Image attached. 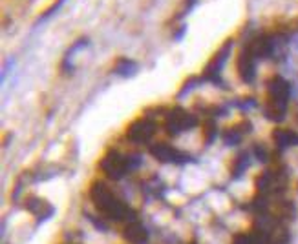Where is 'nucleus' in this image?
Instances as JSON below:
<instances>
[{
  "label": "nucleus",
  "instance_id": "1",
  "mask_svg": "<svg viewBox=\"0 0 298 244\" xmlns=\"http://www.w3.org/2000/svg\"><path fill=\"white\" fill-rule=\"evenodd\" d=\"M90 199L93 200V204L97 206L99 211L107 215L108 219H114V220H134L136 213H134V209L128 208L125 202L117 199L116 195L112 193L108 186L101 180H97L93 182L90 188Z\"/></svg>",
  "mask_w": 298,
  "mask_h": 244
},
{
  "label": "nucleus",
  "instance_id": "2",
  "mask_svg": "<svg viewBox=\"0 0 298 244\" xmlns=\"http://www.w3.org/2000/svg\"><path fill=\"white\" fill-rule=\"evenodd\" d=\"M101 169L110 177V179H114V180L123 179L128 169H132L130 159H128V157H123V155L117 153V151H110V153H107L103 157Z\"/></svg>",
  "mask_w": 298,
  "mask_h": 244
},
{
  "label": "nucleus",
  "instance_id": "3",
  "mask_svg": "<svg viewBox=\"0 0 298 244\" xmlns=\"http://www.w3.org/2000/svg\"><path fill=\"white\" fill-rule=\"evenodd\" d=\"M197 124V120L194 115L187 113L181 108H176L167 115V120H165V128L170 135H177L185 130H190Z\"/></svg>",
  "mask_w": 298,
  "mask_h": 244
},
{
  "label": "nucleus",
  "instance_id": "4",
  "mask_svg": "<svg viewBox=\"0 0 298 244\" xmlns=\"http://www.w3.org/2000/svg\"><path fill=\"white\" fill-rule=\"evenodd\" d=\"M156 133V124L148 119H137L136 122H132L127 130V137L132 142H148Z\"/></svg>",
  "mask_w": 298,
  "mask_h": 244
},
{
  "label": "nucleus",
  "instance_id": "5",
  "mask_svg": "<svg viewBox=\"0 0 298 244\" xmlns=\"http://www.w3.org/2000/svg\"><path fill=\"white\" fill-rule=\"evenodd\" d=\"M150 153L159 162H183V160L187 159L185 155L179 153L177 150H174L172 146L165 144V142H157V144L150 146Z\"/></svg>",
  "mask_w": 298,
  "mask_h": 244
},
{
  "label": "nucleus",
  "instance_id": "6",
  "mask_svg": "<svg viewBox=\"0 0 298 244\" xmlns=\"http://www.w3.org/2000/svg\"><path fill=\"white\" fill-rule=\"evenodd\" d=\"M229 51H231V42H227V44L223 46L222 50L214 55V59L209 62V66L205 68V73H203L205 79L213 80V82H216V80L220 79V71H222L223 64H225V60H227Z\"/></svg>",
  "mask_w": 298,
  "mask_h": 244
},
{
  "label": "nucleus",
  "instance_id": "7",
  "mask_svg": "<svg viewBox=\"0 0 298 244\" xmlns=\"http://www.w3.org/2000/svg\"><path fill=\"white\" fill-rule=\"evenodd\" d=\"M254 57L247 50L242 51V55L238 59V73L243 82H253L256 77V64H254Z\"/></svg>",
  "mask_w": 298,
  "mask_h": 244
},
{
  "label": "nucleus",
  "instance_id": "8",
  "mask_svg": "<svg viewBox=\"0 0 298 244\" xmlns=\"http://www.w3.org/2000/svg\"><path fill=\"white\" fill-rule=\"evenodd\" d=\"M274 50V40L271 37H258V39L251 40V44L247 46V51L254 59H265L273 53Z\"/></svg>",
  "mask_w": 298,
  "mask_h": 244
},
{
  "label": "nucleus",
  "instance_id": "9",
  "mask_svg": "<svg viewBox=\"0 0 298 244\" xmlns=\"http://www.w3.org/2000/svg\"><path fill=\"white\" fill-rule=\"evenodd\" d=\"M123 237L132 244H147L148 242V231L147 228L136 220H132L127 228L123 229Z\"/></svg>",
  "mask_w": 298,
  "mask_h": 244
},
{
  "label": "nucleus",
  "instance_id": "10",
  "mask_svg": "<svg viewBox=\"0 0 298 244\" xmlns=\"http://www.w3.org/2000/svg\"><path fill=\"white\" fill-rule=\"evenodd\" d=\"M289 93H291V86H289L287 80H283L282 77H274V79L269 82V99L287 102Z\"/></svg>",
  "mask_w": 298,
  "mask_h": 244
},
{
  "label": "nucleus",
  "instance_id": "11",
  "mask_svg": "<svg viewBox=\"0 0 298 244\" xmlns=\"http://www.w3.org/2000/svg\"><path fill=\"white\" fill-rule=\"evenodd\" d=\"M276 186H278V177H276V173H273V171H265V173H262L256 179V188L262 195L273 191Z\"/></svg>",
  "mask_w": 298,
  "mask_h": 244
},
{
  "label": "nucleus",
  "instance_id": "12",
  "mask_svg": "<svg viewBox=\"0 0 298 244\" xmlns=\"http://www.w3.org/2000/svg\"><path fill=\"white\" fill-rule=\"evenodd\" d=\"M273 139L280 148H287V146H298V135L289 130H274Z\"/></svg>",
  "mask_w": 298,
  "mask_h": 244
},
{
  "label": "nucleus",
  "instance_id": "13",
  "mask_svg": "<svg viewBox=\"0 0 298 244\" xmlns=\"http://www.w3.org/2000/svg\"><path fill=\"white\" fill-rule=\"evenodd\" d=\"M285 108H287V102H282V100H273L269 99L267 108H265V115H267L271 120H282L283 115H285Z\"/></svg>",
  "mask_w": 298,
  "mask_h": 244
},
{
  "label": "nucleus",
  "instance_id": "14",
  "mask_svg": "<svg viewBox=\"0 0 298 244\" xmlns=\"http://www.w3.org/2000/svg\"><path fill=\"white\" fill-rule=\"evenodd\" d=\"M137 71V64L134 60H128V59H119L116 64V73L123 77H128V75H134Z\"/></svg>",
  "mask_w": 298,
  "mask_h": 244
},
{
  "label": "nucleus",
  "instance_id": "15",
  "mask_svg": "<svg viewBox=\"0 0 298 244\" xmlns=\"http://www.w3.org/2000/svg\"><path fill=\"white\" fill-rule=\"evenodd\" d=\"M269 244H289V231L285 228H276L269 233Z\"/></svg>",
  "mask_w": 298,
  "mask_h": 244
},
{
  "label": "nucleus",
  "instance_id": "16",
  "mask_svg": "<svg viewBox=\"0 0 298 244\" xmlns=\"http://www.w3.org/2000/svg\"><path fill=\"white\" fill-rule=\"evenodd\" d=\"M247 166H249V157L245 153H242V155H238L236 157V160H234V164H233V175L234 177H240V175L247 169Z\"/></svg>",
  "mask_w": 298,
  "mask_h": 244
},
{
  "label": "nucleus",
  "instance_id": "17",
  "mask_svg": "<svg viewBox=\"0 0 298 244\" xmlns=\"http://www.w3.org/2000/svg\"><path fill=\"white\" fill-rule=\"evenodd\" d=\"M223 140H225V144H238L242 140V133L236 128H233V130H229L227 133L223 135Z\"/></svg>",
  "mask_w": 298,
  "mask_h": 244
},
{
  "label": "nucleus",
  "instance_id": "18",
  "mask_svg": "<svg viewBox=\"0 0 298 244\" xmlns=\"http://www.w3.org/2000/svg\"><path fill=\"white\" fill-rule=\"evenodd\" d=\"M214 137H216V124L214 122H207L205 124V142H213Z\"/></svg>",
  "mask_w": 298,
  "mask_h": 244
},
{
  "label": "nucleus",
  "instance_id": "19",
  "mask_svg": "<svg viewBox=\"0 0 298 244\" xmlns=\"http://www.w3.org/2000/svg\"><path fill=\"white\" fill-rule=\"evenodd\" d=\"M233 244H253L251 242V235H243V233L236 235L234 240H233Z\"/></svg>",
  "mask_w": 298,
  "mask_h": 244
},
{
  "label": "nucleus",
  "instance_id": "20",
  "mask_svg": "<svg viewBox=\"0 0 298 244\" xmlns=\"http://www.w3.org/2000/svg\"><path fill=\"white\" fill-rule=\"evenodd\" d=\"M254 151H256V155L260 157V160H263V162L267 160V151L263 150L262 146H256V150H254Z\"/></svg>",
  "mask_w": 298,
  "mask_h": 244
}]
</instances>
